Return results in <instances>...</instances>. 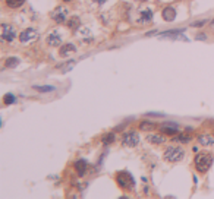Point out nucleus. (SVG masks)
Wrapping results in <instances>:
<instances>
[{
  "label": "nucleus",
  "mask_w": 214,
  "mask_h": 199,
  "mask_svg": "<svg viewBox=\"0 0 214 199\" xmlns=\"http://www.w3.org/2000/svg\"><path fill=\"white\" fill-rule=\"evenodd\" d=\"M213 160L214 158L210 152H200V154H197L194 158V164H195L197 171L207 173L211 168V165H213Z\"/></svg>",
  "instance_id": "obj_1"
},
{
  "label": "nucleus",
  "mask_w": 214,
  "mask_h": 199,
  "mask_svg": "<svg viewBox=\"0 0 214 199\" xmlns=\"http://www.w3.org/2000/svg\"><path fill=\"white\" fill-rule=\"evenodd\" d=\"M114 179H116V183L119 185V187H122V189L132 190L135 187V180H134V177H132L129 171H119V173H116Z\"/></svg>",
  "instance_id": "obj_2"
},
{
  "label": "nucleus",
  "mask_w": 214,
  "mask_h": 199,
  "mask_svg": "<svg viewBox=\"0 0 214 199\" xmlns=\"http://www.w3.org/2000/svg\"><path fill=\"white\" fill-rule=\"evenodd\" d=\"M164 160L169 161V163H179V161L183 160L185 157V151L182 149L180 146H169L166 148L164 151Z\"/></svg>",
  "instance_id": "obj_3"
},
{
  "label": "nucleus",
  "mask_w": 214,
  "mask_h": 199,
  "mask_svg": "<svg viewBox=\"0 0 214 199\" xmlns=\"http://www.w3.org/2000/svg\"><path fill=\"white\" fill-rule=\"evenodd\" d=\"M139 144V135L136 133L135 130H128L123 133L122 136V145L123 146H129V148H134Z\"/></svg>",
  "instance_id": "obj_4"
},
{
  "label": "nucleus",
  "mask_w": 214,
  "mask_h": 199,
  "mask_svg": "<svg viewBox=\"0 0 214 199\" xmlns=\"http://www.w3.org/2000/svg\"><path fill=\"white\" fill-rule=\"evenodd\" d=\"M69 16V9L68 7H65V6H57L54 10H51V13H50V18L54 21V22H57V24H63L65 21L68 19Z\"/></svg>",
  "instance_id": "obj_5"
},
{
  "label": "nucleus",
  "mask_w": 214,
  "mask_h": 199,
  "mask_svg": "<svg viewBox=\"0 0 214 199\" xmlns=\"http://www.w3.org/2000/svg\"><path fill=\"white\" fill-rule=\"evenodd\" d=\"M37 38H38V32H37L34 28H27L19 34V41L22 44L32 43V41H35Z\"/></svg>",
  "instance_id": "obj_6"
},
{
  "label": "nucleus",
  "mask_w": 214,
  "mask_h": 199,
  "mask_svg": "<svg viewBox=\"0 0 214 199\" xmlns=\"http://www.w3.org/2000/svg\"><path fill=\"white\" fill-rule=\"evenodd\" d=\"M16 37V29L10 25L3 24L2 25V40L3 41H7V43H12Z\"/></svg>",
  "instance_id": "obj_7"
},
{
  "label": "nucleus",
  "mask_w": 214,
  "mask_h": 199,
  "mask_svg": "<svg viewBox=\"0 0 214 199\" xmlns=\"http://www.w3.org/2000/svg\"><path fill=\"white\" fill-rule=\"evenodd\" d=\"M176 9L175 7H172V6H167L164 9L161 10V18L166 21V22H173L176 19Z\"/></svg>",
  "instance_id": "obj_8"
},
{
  "label": "nucleus",
  "mask_w": 214,
  "mask_h": 199,
  "mask_svg": "<svg viewBox=\"0 0 214 199\" xmlns=\"http://www.w3.org/2000/svg\"><path fill=\"white\" fill-rule=\"evenodd\" d=\"M47 44L50 47H59L62 45V35L59 34L57 31H53L51 34L47 35Z\"/></svg>",
  "instance_id": "obj_9"
},
{
  "label": "nucleus",
  "mask_w": 214,
  "mask_h": 199,
  "mask_svg": "<svg viewBox=\"0 0 214 199\" xmlns=\"http://www.w3.org/2000/svg\"><path fill=\"white\" fill-rule=\"evenodd\" d=\"M76 51V47L73 45V44L68 43V44H62L60 45V49H59V56H62V57H68L71 56L72 53Z\"/></svg>",
  "instance_id": "obj_10"
},
{
  "label": "nucleus",
  "mask_w": 214,
  "mask_h": 199,
  "mask_svg": "<svg viewBox=\"0 0 214 199\" xmlns=\"http://www.w3.org/2000/svg\"><path fill=\"white\" fill-rule=\"evenodd\" d=\"M73 168H75V171L78 173V176H81L82 177L85 173H87V168H88V163L85 160H78L75 161V164H73Z\"/></svg>",
  "instance_id": "obj_11"
},
{
  "label": "nucleus",
  "mask_w": 214,
  "mask_h": 199,
  "mask_svg": "<svg viewBox=\"0 0 214 199\" xmlns=\"http://www.w3.org/2000/svg\"><path fill=\"white\" fill-rule=\"evenodd\" d=\"M198 142H200L202 146H211V145H214V136L208 135V133L200 135L198 136Z\"/></svg>",
  "instance_id": "obj_12"
},
{
  "label": "nucleus",
  "mask_w": 214,
  "mask_h": 199,
  "mask_svg": "<svg viewBox=\"0 0 214 199\" xmlns=\"http://www.w3.org/2000/svg\"><path fill=\"white\" fill-rule=\"evenodd\" d=\"M147 141L153 144V145H161V144H164V136L161 135H156V133H153V135H148L147 136Z\"/></svg>",
  "instance_id": "obj_13"
},
{
  "label": "nucleus",
  "mask_w": 214,
  "mask_h": 199,
  "mask_svg": "<svg viewBox=\"0 0 214 199\" xmlns=\"http://www.w3.org/2000/svg\"><path fill=\"white\" fill-rule=\"evenodd\" d=\"M139 19L141 22H150L153 19V10L151 9H142L139 12Z\"/></svg>",
  "instance_id": "obj_14"
},
{
  "label": "nucleus",
  "mask_w": 214,
  "mask_h": 199,
  "mask_svg": "<svg viewBox=\"0 0 214 199\" xmlns=\"http://www.w3.org/2000/svg\"><path fill=\"white\" fill-rule=\"evenodd\" d=\"M160 132L161 133H166V135L173 136L175 133H178V129H176V126H172V125H163L160 127Z\"/></svg>",
  "instance_id": "obj_15"
},
{
  "label": "nucleus",
  "mask_w": 214,
  "mask_h": 199,
  "mask_svg": "<svg viewBox=\"0 0 214 199\" xmlns=\"http://www.w3.org/2000/svg\"><path fill=\"white\" fill-rule=\"evenodd\" d=\"M68 26L72 28L73 31L75 29L81 28V21H79V16H71V19L68 21Z\"/></svg>",
  "instance_id": "obj_16"
},
{
  "label": "nucleus",
  "mask_w": 214,
  "mask_h": 199,
  "mask_svg": "<svg viewBox=\"0 0 214 199\" xmlns=\"http://www.w3.org/2000/svg\"><path fill=\"white\" fill-rule=\"evenodd\" d=\"M154 127H156V123H153V121H150V120H144L139 123V129L144 132H151Z\"/></svg>",
  "instance_id": "obj_17"
},
{
  "label": "nucleus",
  "mask_w": 214,
  "mask_h": 199,
  "mask_svg": "<svg viewBox=\"0 0 214 199\" xmlns=\"http://www.w3.org/2000/svg\"><path fill=\"white\" fill-rule=\"evenodd\" d=\"M27 0H5V3L7 7H12V9H18L21 6L24 5Z\"/></svg>",
  "instance_id": "obj_18"
},
{
  "label": "nucleus",
  "mask_w": 214,
  "mask_h": 199,
  "mask_svg": "<svg viewBox=\"0 0 214 199\" xmlns=\"http://www.w3.org/2000/svg\"><path fill=\"white\" fill-rule=\"evenodd\" d=\"M114 139H116L114 133H113V132H109V133H106V135H103L101 142L104 144V145H110V144H113V142H114Z\"/></svg>",
  "instance_id": "obj_19"
},
{
  "label": "nucleus",
  "mask_w": 214,
  "mask_h": 199,
  "mask_svg": "<svg viewBox=\"0 0 214 199\" xmlns=\"http://www.w3.org/2000/svg\"><path fill=\"white\" fill-rule=\"evenodd\" d=\"M185 31V28H182V29H170V31H166V32H161V37H178V35L180 34V32H183Z\"/></svg>",
  "instance_id": "obj_20"
},
{
  "label": "nucleus",
  "mask_w": 214,
  "mask_h": 199,
  "mask_svg": "<svg viewBox=\"0 0 214 199\" xmlns=\"http://www.w3.org/2000/svg\"><path fill=\"white\" fill-rule=\"evenodd\" d=\"M13 102H16L15 94H12V92L5 94V97H3V104H5V106H10V104H13Z\"/></svg>",
  "instance_id": "obj_21"
},
{
  "label": "nucleus",
  "mask_w": 214,
  "mask_h": 199,
  "mask_svg": "<svg viewBox=\"0 0 214 199\" xmlns=\"http://www.w3.org/2000/svg\"><path fill=\"white\" fill-rule=\"evenodd\" d=\"M19 63H21V60L18 57H9V59H6L5 66L6 68H16Z\"/></svg>",
  "instance_id": "obj_22"
},
{
  "label": "nucleus",
  "mask_w": 214,
  "mask_h": 199,
  "mask_svg": "<svg viewBox=\"0 0 214 199\" xmlns=\"http://www.w3.org/2000/svg\"><path fill=\"white\" fill-rule=\"evenodd\" d=\"M34 89H37L40 92H50V91H54L56 88L50 87V85H34Z\"/></svg>",
  "instance_id": "obj_23"
},
{
  "label": "nucleus",
  "mask_w": 214,
  "mask_h": 199,
  "mask_svg": "<svg viewBox=\"0 0 214 199\" xmlns=\"http://www.w3.org/2000/svg\"><path fill=\"white\" fill-rule=\"evenodd\" d=\"M192 138H191L189 135H186V133H180L178 138H176V141H179V142H189Z\"/></svg>",
  "instance_id": "obj_24"
},
{
  "label": "nucleus",
  "mask_w": 214,
  "mask_h": 199,
  "mask_svg": "<svg viewBox=\"0 0 214 199\" xmlns=\"http://www.w3.org/2000/svg\"><path fill=\"white\" fill-rule=\"evenodd\" d=\"M204 24H205V21H200V22H194L192 26H202Z\"/></svg>",
  "instance_id": "obj_25"
},
{
  "label": "nucleus",
  "mask_w": 214,
  "mask_h": 199,
  "mask_svg": "<svg viewBox=\"0 0 214 199\" xmlns=\"http://www.w3.org/2000/svg\"><path fill=\"white\" fill-rule=\"evenodd\" d=\"M204 38H205L204 34H198V35H197V40H204Z\"/></svg>",
  "instance_id": "obj_26"
},
{
  "label": "nucleus",
  "mask_w": 214,
  "mask_h": 199,
  "mask_svg": "<svg viewBox=\"0 0 214 199\" xmlns=\"http://www.w3.org/2000/svg\"><path fill=\"white\" fill-rule=\"evenodd\" d=\"M95 3H98V5H103V3H106V0H94Z\"/></svg>",
  "instance_id": "obj_27"
},
{
  "label": "nucleus",
  "mask_w": 214,
  "mask_h": 199,
  "mask_svg": "<svg viewBox=\"0 0 214 199\" xmlns=\"http://www.w3.org/2000/svg\"><path fill=\"white\" fill-rule=\"evenodd\" d=\"M62 2H66V3H69V2H73V0H62Z\"/></svg>",
  "instance_id": "obj_28"
},
{
  "label": "nucleus",
  "mask_w": 214,
  "mask_h": 199,
  "mask_svg": "<svg viewBox=\"0 0 214 199\" xmlns=\"http://www.w3.org/2000/svg\"><path fill=\"white\" fill-rule=\"evenodd\" d=\"M141 2H147V0H141Z\"/></svg>",
  "instance_id": "obj_29"
}]
</instances>
